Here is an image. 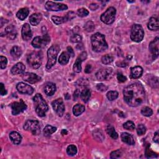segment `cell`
I'll return each instance as SVG.
<instances>
[{"label": "cell", "instance_id": "484cf974", "mask_svg": "<svg viewBox=\"0 0 159 159\" xmlns=\"http://www.w3.org/2000/svg\"><path fill=\"white\" fill-rule=\"evenodd\" d=\"M29 13V11L28 8H27V7H23V8L20 9L18 11V13H16V16L19 19L23 21L27 17Z\"/></svg>", "mask_w": 159, "mask_h": 159}, {"label": "cell", "instance_id": "83f0119b", "mask_svg": "<svg viewBox=\"0 0 159 159\" xmlns=\"http://www.w3.org/2000/svg\"><path fill=\"white\" fill-rule=\"evenodd\" d=\"M70 57V56L69 54V53L66 52H64L62 53V54L60 55L58 58V62L62 65H67L69 62Z\"/></svg>", "mask_w": 159, "mask_h": 159}, {"label": "cell", "instance_id": "3957f363", "mask_svg": "<svg viewBox=\"0 0 159 159\" xmlns=\"http://www.w3.org/2000/svg\"><path fill=\"white\" fill-rule=\"evenodd\" d=\"M33 101L37 114L40 117L45 116V113L49 109V106L42 96L39 93H37L33 98Z\"/></svg>", "mask_w": 159, "mask_h": 159}, {"label": "cell", "instance_id": "f1b7e54d", "mask_svg": "<svg viewBox=\"0 0 159 159\" xmlns=\"http://www.w3.org/2000/svg\"><path fill=\"white\" fill-rule=\"evenodd\" d=\"M85 108L84 106L80 104H77L74 106L73 108V113L75 116H78L81 115L85 111Z\"/></svg>", "mask_w": 159, "mask_h": 159}, {"label": "cell", "instance_id": "be15d7a7", "mask_svg": "<svg viewBox=\"0 0 159 159\" xmlns=\"http://www.w3.org/2000/svg\"><path fill=\"white\" fill-rule=\"evenodd\" d=\"M128 2L129 3H134V1H128Z\"/></svg>", "mask_w": 159, "mask_h": 159}, {"label": "cell", "instance_id": "7dc6e473", "mask_svg": "<svg viewBox=\"0 0 159 159\" xmlns=\"http://www.w3.org/2000/svg\"><path fill=\"white\" fill-rule=\"evenodd\" d=\"M149 85L153 88H158V80L157 77H153L151 78L149 81Z\"/></svg>", "mask_w": 159, "mask_h": 159}, {"label": "cell", "instance_id": "f546056e", "mask_svg": "<svg viewBox=\"0 0 159 159\" xmlns=\"http://www.w3.org/2000/svg\"><path fill=\"white\" fill-rule=\"evenodd\" d=\"M90 96H91V92H90V90L88 88H85L83 89L81 92V93H80L81 99L83 102H85V103H87L89 101Z\"/></svg>", "mask_w": 159, "mask_h": 159}, {"label": "cell", "instance_id": "f907efd6", "mask_svg": "<svg viewBox=\"0 0 159 159\" xmlns=\"http://www.w3.org/2000/svg\"><path fill=\"white\" fill-rule=\"evenodd\" d=\"M97 88L98 90L101 91V92H105L108 89V87L103 84H98L97 85Z\"/></svg>", "mask_w": 159, "mask_h": 159}, {"label": "cell", "instance_id": "1f68e13d", "mask_svg": "<svg viewBox=\"0 0 159 159\" xmlns=\"http://www.w3.org/2000/svg\"><path fill=\"white\" fill-rule=\"evenodd\" d=\"M106 132L113 139H117L118 138V134L116 132L115 127L111 125H108L106 127Z\"/></svg>", "mask_w": 159, "mask_h": 159}, {"label": "cell", "instance_id": "d6a6232c", "mask_svg": "<svg viewBox=\"0 0 159 159\" xmlns=\"http://www.w3.org/2000/svg\"><path fill=\"white\" fill-rule=\"evenodd\" d=\"M82 60L78 57L76 61H75L74 65H73V71L76 73H80L81 70V63H82Z\"/></svg>", "mask_w": 159, "mask_h": 159}, {"label": "cell", "instance_id": "6125c7cd", "mask_svg": "<svg viewBox=\"0 0 159 159\" xmlns=\"http://www.w3.org/2000/svg\"><path fill=\"white\" fill-rule=\"evenodd\" d=\"M65 99H66L67 100H69V99H70V95H69V94L67 93V94L65 95Z\"/></svg>", "mask_w": 159, "mask_h": 159}, {"label": "cell", "instance_id": "7c38bea8", "mask_svg": "<svg viewBox=\"0 0 159 159\" xmlns=\"http://www.w3.org/2000/svg\"><path fill=\"white\" fill-rule=\"evenodd\" d=\"M52 106L57 115L60 117H62L65 112V104L62 98H58L54 100L52 103Z\"/></svg>", "mask_w": 159, "mask_h": 159}, {"label": "cell", "instance_id": "7402d4cb", "mask_svg": "<svg viewBox=\"0 0 159 159\" xmlns=\"http://www.w3.org/2000/svg\"><path fill=\"white\" fill-rule=\"evenodd\" d=\"M159 27L158 20L156 18H151L147 24V27L151 31H158Z\"/></svg>", "mask_w": 159, "mask_h": 159}, {"label": "cell", "instance_id": "8d00e7d4", "mask_svg": "<svg viewBox=\"0 0 159 159\" xmlns=\"http://www.w3.org/2000/svg\"><path fill=\"white\" fill-rule=\"evenodd\" d=\"M106 96L108 99L109 101H114L118 98L119 93L116 92V91H110V92H108Z\"/></svg>", "mask_w": 159, "mask_h": 159}, {"label": "cell", "instance_id": "7a4b0ae2", "mask_svg": "<svg viewBox=\"0 0 159 159\" xmlns=\"http://www.w3.org/2000/svg\"><path fill=\"white\" fill-rule=\"evenodd\" d=\"M93 50L96 52H102L108 49V44L103 34L96 33L91 37Z\"/></svg>", "mask_w": 159, "mask_h": 159}, {"label": "cell", "instance_id": "277c9868", "mask_svg": "<svg viewBox=\"0 0 159 159\" xmlns=\"http://www.w3.org/2000/svg\"><path fill=\"white\" fill-rule=\"evenodd\" d=\"M60 47L58 45H53L47 50V69H50L54 66L57 60V57L60 51Z\"/></svg>", "mask_w": 159, "mask_h": 159}, {"label": "cell", "instance_id": "44dd1931", "mask_svg": "<svg viewBox=\"0 0 159 159\" xmlns=\"http://www.w3.org/2000/svg\"><path fill=\"white\" fill-rule=\"evenodd\" d=\"M44 93L47 96H52L56 91V86L53 83H48L44 87Z\"/></svg>", "mask_w": 159, "mask_h": 159}, {"label": "cell", "instance_id": "4dcf8cb0", "mask_svg": "<svg viewBox=\"0 0 159 159\" xmlns=\"http://www.w3.org/2000/svg\"><path fill=\"white\" fill-rule=\"evenodd\" d=\"M56 131H57V127L52 126L50 125H47L44 128L43 133L45 136L49 137V136L51 135L52 134H54Z\"/></svg>", "mask_w": 159, "mask_h": 159}, {"label": "cell", "instance_id": "52a82bcc", "mask_svg": "<svg viewBox=\"0 0 159 159\" xmlns=\"http://www.w3.org/2000/svg\"><path fill=\"white\" fill-rule=\"evenodd\" d=\"M116 10L114 7H109L101 16V21L106 24H111L115 20Z\"/></svg>", "mask_w": 159, "mask_h": 159}, {"label": "cell", "instance_id": "ba28073f", "mask_svg": "<svg viewBox=\"0 0 159 159\" xmlns=\"http://www.w3.org/2000/svg\"><path fill=\"white\" fill-rule=\"evenodd\" d=\"M28 64L34 69H37L41 67L42 60L41 56L36 52H33L29 54L27 58Z\"/></svg>", "mask_w": 159, "mask_h": 159}, {"label": "cell", "instance_id": "d590c367", "mask_svg": "<svg viewBox=\"0 0 159 159\" xmlns=\"http://www.w3.org/2000/svg\"><path fill=\"white\" fill-rule=\"evenodd\" d=\"M67 152L70 156H74L77 153V148L74 145H70L67 149Z\"/></svg>", "mask_w": 159, "mask_h": 159}, {"label": "cell", "instance_id": "2e32d148", "mask_svg": "<svg viewBox=\"0 0 159 159\" xmlns=\"http://www.w3.org/2000/svg\"><path fill=\"white\" fill-rule=\"evenodd\" d=\"M158 44H159V39L158 37L156 38L151 42L149 44V50L152 53L154 58H156L158 56Z\"/></svg>", "mask_w": 159, "mask_h": 159}, {"label": "cell", "instance_id": "db71d44e", "mask_svg": "<svg viewBox=\"0 0 159 159\" xmlns=\"http://www.w3.org/2000/svg\"><path fill=\"white\" fill-rule=\"evenodd\" d=\"M81 60L82 61H84V60H85L87 58V54L86 52H83L82 53H81L80 55L78 56Z\"/></svg>", "mask_w": 159, "mask_h": 159}, {"label": "cell", "instance_id": "680465c9", "mask_svg": "<svg viewBox=\"0 0 159 159\" xmlns=\"http://www.w3.org/2000/svg\"><path fill=\"white\" fill-rule=\"evenodd\" d=\"M153 141L155 142V143H158L159 142V135H158V132H156L154 134V138H153Z\"/></svg>", "mask_w": 159, "mask_h": 159}, {"label": "cell", "instance_id": "9c48e42d", "mask_svg": "<svg viewBox=\"0 0 159 159\" xmlns=\"http://www.w3.org/2000/svg\"><path fill=\"white\" fill-rule=\"evenodd\" d=\"M50 41V37L47 34H44L43 37H39L37 36L35 37V38L33 40L32 42V45L34 48L37 49H41L44 47H45V45H47V44Z\"/></svg>", "mask_w": 159, "mask_h": 159}, {"label": "cell", "instance_id": "5b68a950", "mask_svg": "<svg viewBox=\"0 0 159 159\" xmlns=\"http://www.w3.org/2000/svg\"><path fill=\"white\" fill-rule=\"evenodd\" d=\"M144 36V31L142 27L139 24H134L131 28V39L135 42H141Z\"/></svg>", "mask_w": 159, "mask_h": 159}, {"label": "cell", "instance_id": "e575fe53", "mask_svg": "<svg viewBox=\"0 0 159 159\" xmlns=\"http://www.w3.org/2000/svg\"><path fill=\"white\" fill-rule=\"evenodd\" d=\"M114 60V58L113 57L109 54H106L104 55L101 58V62L104 65H108L111 64Z\"/></svg>", "mask_w": 159, "mask_h": 159}, {"label": "cell", "instance_id": "94428289", "mask_svg": "<svg viewBox=\"0 0 159 159\" xmlns=\"http://www.w3.org/2000/svg\"><path fill=\"white\" fill-rule=\"evenodd\" d=\"M62 134L63 135H67V134H68V131L66 130V129H63L62 131Z\"/></svg>", "mask_w": 159, "mask_h": 159}, {"label": "cell", "instance_id": "74e56055", "mask_svg": "<svg viewBox=\"0 0 159 159\" xmlns=\"http://www.w3.org/2000/svg\"><path fill=\"white\" fill-rule=\"evenodd\" d=\"M95 24L92 21H88L84 26L85 31L88 33L93 32L95 30Z\"/></svg>", "mask_w": 159, "mask_h": 159}, {"label": "cell", "instance_id": "c3c4849f", "mask_svg": "<svg viewBox=\"0 0 159 159\" xmlns=\"http://www.w3.org/2000/svg\"><path fill=\"white\" fill-rule=\"evenodd\" d=\"M117 78L118 80V81L120 83H123L126 81L127 78L126 77H124L123 74L118 73L117 75Z\"/></svg>", "mask_w": 159, "mask_h": 159}, {"label": "cell", "instance_id": "8992f818", "mask_svg": "<svg viewBox=\"0 0 159 159\" xmlns=\"http://www.w3.org/2000/svg\"><path fill=\"white\" fill-rule=\"evenodd\" d=\"M24 129L37 135L41 133V126L38 121L27 120L24 125Z\"/></svg>", "mask_w": 159, "mask_h": 159}, {"label": "cell", "instance_id": "e0dca14e", "mask_svg": "<svg viewBox=\"0 0 159 159\" xmlns=\"http://www.w3.org/2000/svg\"><path fill=\"white\" fill-rule=\"evenodd\" d=\"M22 37L24 41H29L31 39V37L33 36L32 31L31 29V27H30V25L27 23H26L23 25L22 28Z\"/></svg>", "mask_w": 159, "mask_h": 159}, {"label": "cell", "instance_id": "f6af8a7d", "mask_svg": "<svg viewBox=\"0 0 159 159\" xmlns=\"http://www.w3.org/2000/svg\"><path fill=\"white\" fill-rule=\"evenodd\" d=\"M70 41L73 43H79L81 41V37L79 34H75L70 37Z\"/></svg>", "mask_w": 159, "mask_h": 159}, {"label": "cell", "instance_id": "d4e9b609", "mask_svg": "<svg viewBox=\"0 0 159 159\" xmlns=\"http://www.w3.org/2000/svg\"><path fill=\"white\" fill-rule=\"evenodd\" d=\"M10 138L13 143L18 145L22 141V137L19 133L16 131H13L10 134Z\"/></svg>", "mask_w": 159, "mask_h": 159}, {"label": "cell", "instance_id": "6f0895ef", "mask_svg": "<svg viewBox=\"0 0 159 159\" xmlns=\"http://www.w3.org/2000/svg\"><path fill=\"white\" fill-rule=\"evenodd\" d=\"M80 92L79 91V89H77L76 91H75L73 95L74 100H77V98L80 96Z\"/></svg>", "mask_w": 159, "mask_h": 159}, {"label": "cell", "instance_id": "f5cc1de1", "mask_svg": "<svg viewBox=\"0 0 159 159\" xmlns=\"http://www.w3.org/2000/svg\"><path fill=\"white\" fill-rule=\"evenodd\" d=\"M89 7L91 10L95 11L99 7V6H98V4L96 3H92L89 6Z\"/></svg>", "mask_w": 159, "mask_h": 159}, {"label": "cell", "instance_id": "9a60e30c", "mask_svg": "<svg viewBox=\"0 0 159 159\" xmlns=\"http://www.w3.org/2000/svg\"><path fill=\"white\" fill-rule=\"evenodd\" d=\"M22 78L23 79V80L27 81L30 83H32V84L39 82L41 80V78L38 76V75L35 73L29 72L24 73L22 75Z\"/></svg>", "mask_w": 159, "mask_h": 159}, {"label": "cell", "instance_id": "30bf717a", "mask_svg": "<svg viewBox=\"0 0 159 159\" xmlns=\"http://www.w3.org/2000/svg\"><path fill=\"white\" fill-rule=\"evenodd\" d=\"M45 7L47 11H64L68 9V6L62 3L48 1L45 3Z\"/></svg>", "mask_w": 159, "mask_h": 159}, {"label": "cell", "instance_id": "f35d334b", "mask_svg": "<svg viewBox=\"0 0 159 159\" xmlns=\"http://www.w3.org/2000/svg\"><path fill=\"white\" fill-rule=\"evenodd\" d=\"M141 113L143 116H146V117H149L151 116L153 114V111L152 109L150 108L149 107H144L141 110Z\"/></svg>", "mask_w": 159, "mask_h": 159}, {"label": "cell", "instance_id": "836d02e7", "mask_svg": "<svg viewBox=\"0 0 159 159\" xmlns=\"http://www.w3.org/2000/svg\"><path fill=\"white\" fill-rule=\"evenodd\" d=\"M52 20L56 25L61 24L62 23H64V22H65L66 21H67V19L65 16L59 17V16H53L52 17Z\"/></svg>", "mask_w": 159, "mask_h": 159}, {"label": "cell", "instance_id": "5bb4252c", "mask_svg": "<svg viewBox=\"0 0 159 159\" xmlns=\"http://www.w3.org/2000/svg\"><path fill=\"white\" fill-rule=\"evenodd\" d=\"M16 88L18 92L22 94L26 95H32L34 93V88L26 83L20 82L18 83L16 86Z\"/></svg>", "mask_w": 159, "mask_h": 159}, {"label": "cell", "instance_id": "ac0fdd59", "mask_svg": "<svg viewBox=\"0 0 159 159\" xmlns=\"http://www.w3.org/2000/svg\"><path fill=\"white\" fill-rule=\"evenodd\" d=\"M5 35L10 40H14L17 36V31L16 27L13 25L7 26L4 30Z\"/></svg>", "mask_w": 159, "mask_h": 159}, {"label": "cell", "instance_id": "ab89813d", "mask_svg": "<svg viewBox=\"0 0 159 159\" xmlns=\"http://www.w3.org/2000/svg\"><path fill=\"white\" fill-rule=\"evenodd\" d=\"M146 156L147 158H155V157H158L157 154L156 153H155L154 151H152V150H151V149L150 148V146H148L146 147Z\"/></svg>", "mask_w": 159, "mask_h": 159}, {"label": "cell", "instance_id": "d6986e66", "mask_svg": "<svg viewBox=\"0 0 159 159\" xmlns=\"http://www.w3.org/2000/svg\"><path fill=\"white\" fill-rule=\"evenodd\" d=\"M25 69V65L21 62H19L13 67L11 72L13 75H21L24 73Z\"/></svg>", "mask_w": 159, "mask_h": 159}, {"label": "cell", "instance_id": "681fc988", "mask_svg": "<svg viewBox=\"0 0 159 159\" xmlns=\"http://www.w3.org/2000/svg\"><path fill=\"white\" fill-rule=\"evenodd\" d=\"M0 93H1V96H4L7 94V92L5 89V87L3 85V83H0Z\"/></svg>", "mask_w": 159, "mask_h": 159}, {"label": "cell", "instance_id": "ee69618b", "mask_svg": "<svg viewBox=\"0 0 159 159\" xmlns=\"http://www.w3.org/2000/svg\"><path fill=\"white\" fill-rule=\"evenodd\" d=\"M122 154H123L122 151L119 149V150H117L115 151H113L112 152H111V154L110 155V158H113V159L118 158L122 156Z\"/></svg>", "mask_w": 159, "mask_h": 159}, {"label": "cell", "instance_id": "60d3db41", "mask_svg": "<svg viewBox=\"0 0 159 159\" xmlns=\"http://www.w3.org/2000/svg\"><path fill=\"white\" fill-rule=\"evenodd\" d=\"M123 127L127 130H133L135 129V124L131 121H128L123 124Z\"/></svg>", "mask_w": 159, "mask_h": 159}, {"label": "cell", "instance_id": "816d5d0a", "mask_svg": "<svg viewBox=\"0 0 159 159\" xmlns=\"http://www.w3.org/2000/svg\"><path fill=\"white\" fill-rule=\"evenodd\" d=\"M65 17H66L67 21L71 20V19H73L75 18V13H73L72 11L68 13L67 14V16Z\"/></svg>", "mask_w": 159, "mask_h": 159}, {"label": "cell", "instance_id": "cb8c5ba5", "mask_svg": "<svg viewBox=\"0 0 159 159\" xmlns=\"http://www.w3.org/2000/svg\"><path fill=\"white\" fill-rule=\"evenodd\" d=\"M42 19V16L41 14L39 13H35L32 14L29 18V21L30 23L33 26H37L38 25L40 22L41 21Z\"/></svg>", "mask_w": 159, "mask_h": 159}, {"label": "cell", "instance_id": "4316f807", "mask_svg": "<svg viewBox=\"0 0 159 159\" xmlns=\"http://www.w3.org/2000/svg\"><path fill=\"white\" fill-rule=\"evenodd\" d=\"M11 55L14 60H18L22 55V50L18 46H14L11 50Z\"/></svg>", "mask_w": 159, "mask_h": 159}, {"label": "cell", "instance_id": "7bdbcfd3", "mask_svg": "<svg viewBox=\"0 0 159 159\" xmlns=\"http://www.w3.org/2000/svg\"><path fill=\"white\" fill-rule=\"evenodd\" d=\"M146 132V127L144 125L142 124H139L137 127V132L139 135H142L144 134Z\"/></svg>", "mask_w": 159, "mask_h": 159}, {"label": "cell", "instance_id": "6da1fadb", "mask_svg": "<svg viewBox=\"0 0 159 159\" xmlns=\"http://www.w3.org/2000/svg\"><path fill=\"white\" fill-rule=\"evenodd\" d=\"M124 99L128 105L137 107L146 99L145 89L139 83H134L124 88L123 90Z\"/></svg>", "mask_w": 159, "mask_h": 159}, {"label": "cell", "instance_id": "4fadbf2b", "mask_svg": "<svg viewBox=\"0 0 159 159\" xmlns=\"http://www.w3.org/2000/svg\"><path fill=\"white\" fill-rule=\"evenodd\" d=\"M112 74L113 72L111 69H105L98 71L96 74V77L97 79L100 81L109 80L112 78L113 75Z\"/></svg>", "mask_w": 159, "mask_h": 159}, {"label": "cell", "instance_id": "11a10c76", "mask_svg": "<svg viewBox=\"0 0 159 159\" xmlns=\"http://www.w3.org/2000/svg\"><path fill=\"white\" fill-rule=\"evenodd\" d=\"M92 65H89V64H88V65L86 66L85 72L87 73H91V72H92Z\"/></svg>", "mask_w": 159, "mask_h": 159}, {"label": "cell", "instance_id": "ffe728a7", "mask_svg": "<svg viewBox=\"0 0 159 159\" xmlns=\"http://www.w3.org/2000/svg\"><path fill=\"white\" fill-rule=\"evenodd\" d=\"M143 73V69L140 66H135L131 68L130 77L132 79L140 78Z\"/></svg>", "mask_w": 159, "mask_h": 159}, {"label": "cell", "instance_id": "8fae6325", "mask_svg": "<svg viewBox=\"0 0 159 159\" xmlns=\"http://www.w3.org/2000/svg\"><path fill=\"white\" fill-rule=\"evenodd\" d=\"M12 109V114L13 115H18L21 112H23L27 109V105L22 100H20L19 101H15L10 104Z\"/></svg>", "mask_w": 159, "mask_h": 159}, {"label": "cell", "instance_id": "603a6c76", "mask_svg": "<svg viewBox=\"0 0 159 159\" xmlns=\"http://www.w3.org/2000/svg\"><path fill=\"white\" fill-rule=\"evenodd\" d=\"M121 139H122V141L124 143H126L127 144L131 145V146L134 145L135 142H134L133 137L131 134H128L127 132H123L121 134Z\"/></svg>", "mask_w": 159, "mask_h": 159}, {"label": "cell", "instance_id": "b9f144b4", "mask_svg": "<svg viewBox=\"0 0 159 159\" xmlns=\"http://www.w3.org/2000/svg\"><path fill=\"white\" fill-rule=\"evenodd\" d=\"M89 14V11L85 8H80L77 11V15L79 17L84 18Z\"/></svg>", "mask_w": 159, "mask_h": 159}, {"label": "cell", "instance_id": "91938a15", "mask_svg": "<svg viewBox=\"0 0 159 159\" xmlns=\"http://www.w3.org/2000/svg\"><path fill=\"white\" fill-rule=\"evenodd\" d=\"M85 81H87V80L85 79V80H83V79H80V80H79L78 81H77V83H78V86H80V87H81V86H83V87H84V86H85V84H86V83H85Z\"/></svg>", "mask_w": 159, "mask_h": 159}, {"label": "cell", "instance_id": "bcb514c9", "mask_svg": "<svg viewBox=\"0 0 159 159\" xmlns=\"http://www.w3.org/2000/svg\"><path fill=\"white\" fill-rule=\"evenodd\" d=\"M7 60L6 57L4 56L0 57V66H1V69H4L7 67Z\"/></svg>", "mask_w": 159, "mask_h": 159}, {"label": "cell", "instance_id": "9f6ffc18", "mask_svg": "<svg viewBox=\"0 0 159 159\" xmlns=\"http://www.w3.org/2000/svg\"><path fill=\"white\" fill-rule=\"evenodd\" d=\"M67 51H68V53H69V54L70 55V56H72V57L74 56L75 52H74L73 49L71 47H67Z\"/></svg>", "mask_w": 159, "mask_h": 159}]
</instances>
